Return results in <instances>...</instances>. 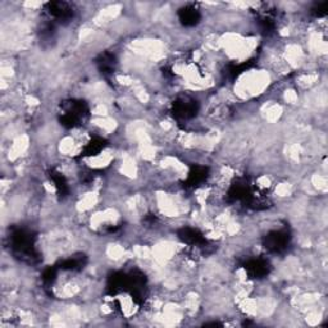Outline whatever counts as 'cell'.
<instances>
[{"instance_id":"obj_2","label":"cell","mask_w":328,"mask_h":328,"mask_svg":"<svg viewBox=\"0 0 328 328\" xmlns=\"http://www.w3.org/2000/svg\"><path fill=\"white\" fill-rule=\"evenodd\" d=\"M199 17H200V15H199L198 9H195L194 7H186L180 12L181 21H182L183 25L186 26L195 25V23L198 22Z\"/></svg>"},{"instance_id":"obj_1","label":"cell","mask_w":328,"mask_h":328,"mask_svg":"<svg viewBox=\"0 0 328 328\" xmlns=\"http://www.w3.org/2000/svg\"><path fill=\"white\" fill-rule=\"evenodd\" d=\"M288 242V237L286 232H281V231H275L272 234H269L265 239V245L269 250L272 252H280L283 247L287 245Z\"/></svg>"}]
</instances>
